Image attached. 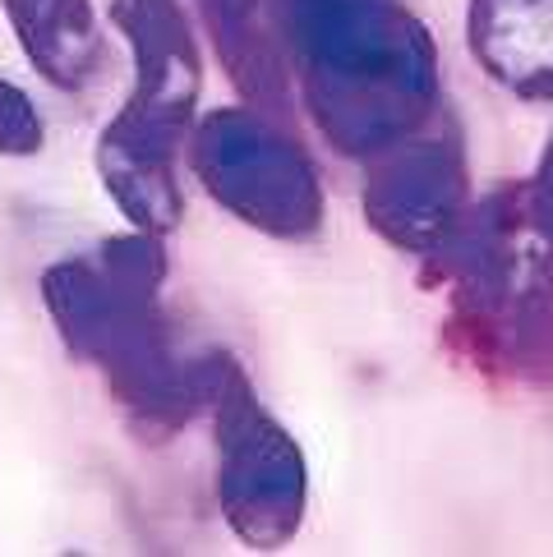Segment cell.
Wrapping results in <instances>:
<instances>
[{
  "instance_id": "1",
  "label": "cell",
  "mask_w": 553,
  "mask_h": 557,
  "mask_svg": "<svg viewBox=\"0 0 553 557\" xmlns=\"http://www.w3.org/2000/svg\"><path fill=\"white\" fill-rule=\"evenodd\" d=\"M484 65L521 92H553V0H476Z\"/></svg>"
},
{
  "instance_id": "2",
  "label": "cell",
  "mask_w": 553,
  "mask_h": 557,
  "mask_svg": "<svg viewBox=\"0 0 553 557\" xmlns=\"http://www.w3.org/2000/svg\"><path fill=\"white\" fill-rule=\"evenodd\" d=\"M540 198H544V212L553 222V152H549V166H544V181H540Z\"/></svg>"
}]
</instances>
